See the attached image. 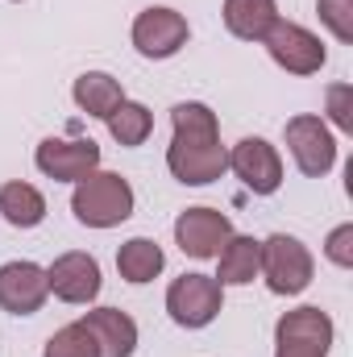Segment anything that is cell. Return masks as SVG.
Returning <instances> with one entry per match:
<instances>
[{
  "mask_svg": "<svg viewBox=\"0 0 353 357\" xmlns=\"http://www.w3.org/2000/svg\"><path fill=\"white\" fill-rule=\"evenodd\" d=\"M167 171L183 187H208L229 171V150L220 146V121L204 100H183L171 108Z\"/></svg>",
  "mask_w": 353,
  "mask_h": 357,
  "instance_id": "cell-1",
  "label": "cell"
},
{
  "mask_svg": "<svg viewBox=\"0 0 353 357\" xmlns=\"http://www.w3.org/2000/svg\"><path fill=\"white\" fill-rule=\"evenodd\" d=\"M133 208H137L133 183L117 171H91L71 191V212L88 229H117L133 216Z\"/></svg>",
  "mask_w": 353,
  "mask_h": 357,
  "instance_id": "cell-2",
  "label": "cell"
},
{
  "mask_svg": "<svg viewBox=\"0 0 353 357\" xmlns=\"http://www.w3.org/2000/svg\"><path fill=\"white\" fill-rule=\"evenodd\" d=\"M258 274L266 278L270 295H303L312 287V274H316V258L312 250L291 237V233H270L262 241V262H258Z\"/></svg>",
  "mask_w": 353,
  "mask_h": 357,
  "instance_id": "cell-3",
  "label": "cell"
},
{
  "mask_svg": "<svg viewBox=\"0 0 353 357\" xmlns=\"http://www.w3.org/2000/svg\"><path fill=\"white\" fill-rule=\"evenodd\" d=\"M333 341H337V324L316 303L283 312L274 324V357H329Z\"/></svg>",
  "mask_w": 353,
  "mask_h": 357,
  "instance_id": "cell-4",
  "label": "cell"
},
{
  "mask_svg": "<svg viewBox=\"0 0 353 357\" xmlns=\"http://www.w3.org/2000/svg\"><path fill=\"white\" fill-rule=\"evenodd\" d=\"M167 312L179 328H208L220 312H225V287L212 274H179L175 282L167 287Z\"/></svg>",
  "mask_w": 353,
  "mask_h": 357,
  "instance_id": "cell-5",
  "label": "cell"
},
{
  "mask_svg": "<svg viewBox=\"0 0 353 357\" xmlns=\"http://www.w3.org/2000/svg\"><path fill=\"white\" fill-rule=\"evenodd\" d=\"M283 137H287V150L299 167V175L308 178H324L337 167V133L324 125V116L316 112H299L283 125Z\"/></svg>",
  "mask_w": 353,
  "mask_h": 357,
  "instance_id": "cell-6",
  "label": "cell"
},
{
  "mask_svg": "<svg viewBox=\"0 0 353 357\" xmlns=\"http://www.w3.org/2000/svg\"><path fill=\"white\" fill-rule=\"evenodd\" d=\"M129 38H133V50H137L142 59H154V63H163V59H175L179 50L187 46V38H191V25H187V17H183L179 8L150 4V8H142V13L133 17V29H129Z\"/></svg>",
  "mask_w": 353,
  "mask_h": 357,
  "instance_id": "cell-7",
  "label": "cell"
},
{
  "mask_svg": "<svg viewBox=\"0 0 353 357\" xmlns=\"http://www.w3.org/2000/svg\"><path fill=\"white\" fill-rule=\"evenodd\" d=\"M262 46H266V54L274 59V67H283L287 75H316V71L329 63L324 42H320L312 29L295 25V21H283V17L266 29Z\"/></svg>",
  "mask_w": 353,
  "mask_h": 357,
  "instance_id": "cell-8",
  "label": "cell"
},
{
  "mask_svg": "<svg viewBox=\"0 0 353 357\" xmlns=\"http://www.w3.org/2000/svg\"><path fill=\"white\" fill-rule=\"evenodd\" d=\"M33 167L54 183H80L100 171V146L91 137H46L33 150Z\"/></svg>",
  "mask_w": 353,
  "mask_h": 357,
  "instance_id": "cell-9",
  "label": "cell"
},
{
  "mask_svg": "<svg viewBox=\"0 0 353 357\" xmlns=\"http://www.w3.org/2000/svg\"><path fill=\"white\" fill-rule=\"evenodd\" d=\"M46 282H50V295L71 303V307H88L96 303L100 287H104V274H100V262L84 254V250H67L59 254L50 266H46Z\"/></svg>",
  "mask_w": 353,
  "mask_h": 357,
  "instance_id": "cell-10",
  "label": "cell"
},
{
  "mask_svg": "<svg viewBox=\"0 0 353 357\" xmlns=\"http://www.w3.org/2000/svg\"><path fill=\"white\" fill-rule=\"evenodd\" d=\"M229 237H233V220L216 208H187L175 220V245L195 262L216 258Z\"/></svg>",
  "mask_w": 353,
  "mask_h": 357,
  "instance_id": "cell-11",
  "label": "cell"
},
{
  "mask_svg": "<svg viewBox=\"0 0 353 357\" xmlns=\"http://www.w3.org/2000/svg\"><path fill=\"white\" fill-rule=\"evenodd\" d=\"M229 171L246 183L254 195H274L283 187V158L266 137H241L229 150Z\"/></svg>",
  "mask_w": 353,
  "mask_h": 357,
  "instance_id": "cell-12",
  "label": "cell"
},
{
  "mask_svg": "<svg viewBox=\"0 0 353 357\" xmlns=\"http://www.w3.org/2000/svg\"><path fill=\"white\" fill-rule=\"evenodd\" d=\"M46 299H50L46 266L25 262V258L0 266V307L8 316H33V312H42Z\"/></svg>",
  "mask_w": 353,
  "mask_h": 357,
  "instance_id": "cell-13",
  "label": "cell"
},
{
  "mask_svg": "<svg viewBox=\"0 0 353 357\" xmlns=\"http://www.w3.org/2000/svg\"><path fill=\"white\" fill-rule=\"evenodd\" d=\"M80 324L91 333L100 357H133L137 354V320L121 307H91L80 316Z\"/></svg>",
  "mask_w": 353,
  "mask_h": 357,
  "instance_id": "cell-14",
  "label": "cell"
},
{
  "mask_svg": "<svg viewBox=\"0 0 353 357\" xmlns=\"http://www.w3.org/2000/svg\"><path fill=\"white\" fill-rule=\"evenodd\" d=\"M258 262H262V241L250 233H233L220 254H216V282L220 287H250L258 278Z\"/></svg>",
  "mask_w": 353,
  "mask_h": 357,
  "instance_id": "cell-15",
  "label": "cell"
},
{
  "mask_svg": "<svg viewBox=\"0 0 353 357\" xmlns=\"http://www.w3.org/2000/svg\"><path fill=\"white\" fill-rule=\"evenodd\" d=\"M163 270H167V254H163V245L150 241V237H129V241L117 250V274H121L125 282H133V287L154 282Z\"/></svg>",
  "mask_w": 353,
  "mask_h": 357,
  "instance_id": "cell-16",
  "label": "cell"
},
{
  "mask_svg": "<svg viewBox=\"0 0 353 357\" xmlns=\"http://www.w3.org/2000/svg\"><path fill=\"white\" fill-rule=\"evenodd\" d=\"M225 29L241 42H262L266 29L278 21V4L274 0H225L220 8Z\"/></svg>",
  "mask_w": 353,
  "mask_h": 357,
  "instance_id": "cell-17",
  "label": "cell"
},
{
  "mask_svg": "<svg viewBox=\"0 0 353 357\" xmlns=\"http://www.w3.org/2000/svg\"><path fill=\"white\" fill-rule=\"evenodd\" d=\"M71 100L80 104V112H88L96 121H108V112L125 100V88H121V79L108 75V71H84V75L75 79V88H71Z\"/></svg>",
  "mask_w": 353,
  "mask_h": 357,
  "instance_id": "cell-18",
  "label": "cell"
},
{
  "mask_svg": "<svg viewBox=\"0 0 353 357\" xmlns=\"http://www.w3.org/2000/svg\"><path fill=\"white\" fill-rule=\"evenodd\" d=\"M0 216L13 225V229H38L46 220V195L33 187V183H21V178H8L0 187Z\"/></svg>",
  "mask_w": 353,
  "mask_h": 357,
  "instance_id": "cell-19",
  "label": "cell"
},
{
  "mask_svg": "<svg viewBox=\"0 0 353 357\" xmlns=\"http://www.w3.org/2000/svg\"><path fill=\"white\" fill-rule=\"evenodd\" d=\"M108 133H112V142L117 146H125V150H137V146H146V137L154 133V112L146 108V104H137V100H121L112 112H108Z\"/></svg>",
  "mask_w": 353,
  "mask_h": 357,
  "instance_id": "cell-20",
  "label": "cell"
},
{
  "mask_svg": "<svg viewBox=\"0 0 353 357\" xmlns=\"http://www.w3.org/2000/svg\"><path fill=\"white\" fill-rule=\"evenodd\" d=\"M42 357H100V349H96L91 333L75 320V324H63V328L46 341Z\"/></svg>",
  "mask_w": 353,
  "mask_h": 357,
  "instance_id": "cell-21",
  "label": "cell"
},
{
  "mask_svg": "<svg viewBox=\"0 0 353 357\" xmlns=\"http://www.w3.org/2000/svg\"><path fill=\"white\" fill-rule=\"evenodd\" d=\"M316 13H320V25L341 42H353V0H316Z\"/></svg>",
  "mask_w": 353,
  "mask_h": 357,
  "instance_id": "cell-22",
  "label": "cell"
},
{
  "mask_svg": "<svg viewBox=\"0 0 353 357\" xmlns=\"http://www.w3.org/2000/svg\"><path fill=\"white\" fill-rule=\"evenodd\" d=\"M324 125L337 133H353V88L350 84H329L324 91Z\"/></svg>",
  "mask_w": 353,
  "mask_h": 357,
  "instance_id": "cell-23",
  "label": "cell"
},
{
  "mask_svg": "<svg viewBox=\"0 0 353 357\" xmlns=\"http://www.w3.org/2000/svg\"><path fill=\"white\" fill-rule=\"evenodd\" d=\"M324 258L337 270H353V225H337L324 237Z\"/></svg>",
  "mask_w": 353,
  "mask_h": 357,
  "instance_id": "cell-24",
  "label": "cell"
},
{
  "mask_svg": "<svg viewBox=\"0 0 353 357\" xmlns=\"http://www.w3.org/2000/svg\"><path fill=\"white\" fill-rule=\"evenodd\" d=\"M13 4H21V0H13Z\"/></svg>",
  "mask_w": 353,
  "mask_h": 357,
  "instance_id": "cell-25",
  "label": "cell"
}]
</instances>
